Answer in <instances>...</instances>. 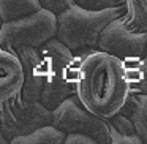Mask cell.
<instances>
[{"instance_id": "277c9868", "label": "cell", "mask_w": 147, "mask_h": 144, "mask_svg": "<svg viewBox=\"0 0 147 144\" xmlns=\"http://www.w3.org/2000/svg\"><path fill=\"white\" fill-rule=\"evenodd\" d=\"M55 33L57 14L46 8H40L29 16L2 22L0 46L10 51H16L22 46L40 48L51 38H55Z\"/></svg>"}, {"instance_id": "7c38bea8", "label": "cell", "mask_w": 147, "mask_h": 144, "mask_svg": "<svg viewBox=\"0 0 147 144\" xmlns=\"http://www.w3.org/2000/svg\"><path fill=\"white\" fill-rule=\"evenodd\" d=\"M65 141V133L54 127L52 124H46L35 128L33 131L22 136L13 138L11 144H36V143H49V144H62Z\"/></svg>"}, {"instance_id": "52a82bcc", "label": "cell", "mask_w": 147, "mask_h": 144, "mask_svg": "<svg viewBox=\"0 0 147 144\" xmlns=\"http://www.w3.org/2000/svg\"><path fill=\"white\" fill-rule=\"evenodd\" d=\"M52 112L51 124L67 133H84L92 136L96 143L109 144V124L106 119H100L89 112L76 95L65 98L60 105H57Z\"/></svg>"}, {"instance_id": "30bf717a", "label": "cell", "mask_w": 147, "mask_h": 144, "mask_svg": "<svg viewBox=\"0 0 147 144\" xmlns=\"http://www.w3.org/2000/svg\"><path fill=\"white\" fill-rule=\"evenodd\" d=\"M120 112L131 120L134 131L141 138L142 144H147V95L146 93L130 92Z\"/></svg>"}, {"instance_id": "3957f363", "label": "cell", "mask_w": 147, "mask_h": 144, "mask_svg": "<svg viewBox=\"0 0 147 144\" xmlns=\"http://www.w3.org/2000/svg\"><path fill=\"white\" fill-rule=\"evenodd\" d=\"M123 13L125 5L106 10H86L73 2L68 8L57 14L55 38L73 52L82 49H96L103 29Z\"/></svg>"}, {"instance_id": "9a60e30c", "label": "cell", "mask_w": 147, "mask_h": 144, "mask_svg": "<svg viewBox=\"0 0 147 144\" xmlns=\"http://www.w3.org/2000/svg\"><path fill=\"white\" fill-rule=\"evenodd\" d=\"M125 14L141 32H147V0H125Z\"/></svg>"}, {"instance_id": "7a4b0ae2", "label": "cell", "mask_w": 147, "mask_h": 144, "mask_svg": "<svg viewBox=\"0 0 147 144\" xmlns=\"http://www.w3.org/2000/svg\"><path fill=\"white\" fill-rule=\"evenodd\" d=\"M43 64V90L40 101L54 109L65 98L74 95L81 51H70L57 38H51L38 48Z\"/></svg>"}, {"instance_id": "e0dca14e", "label": "cell", "mask_w": 147, "mask_h": 144, "mask_svg": "<svg viewBox=\"0 0 147 144\" xmlns=\"http://www.w3.org/2000/svg\"><path fill=\"white\" fill-rule=\"evenodd\" d=\"M38 2L41 3L43 8H46V10L59 14L60 11H63L65 8L70 7L74 0H38Z\"/></svg>"}, {"instance_id": "44dd1931", "label": "cell", "mask_w": 147, "mask_h": 144, "mask_svg": "<svg viewBox=\"0 0 147 144\" xmlns=\"http://www.w3.org/2000/svg\"><path fill=\"white\" fill-rule=\"evenodd\" d=\"M146 59H147V54H146Z\"/></svg>"}, {"instance_id": "5bb4252c", "label": "cell", "mask_w": 147, "mask_h": 144, "mask_svg": "<svg viewBox=\"0 0 147 144\" xmlns=\"http://www.w3.org/2000/svg\"><path fill=\"white\" fill-rule=\"evenodd\" d=\"M125 71L130 81V92L147 95V59L144 57L131 65H125Z\"/></svg>"}, {"instance_id": "ffe728a7", "label": "cell", "mask_w": 147, "mask_h": 144, "mask_svg": "<svg viewBox=\"0 0 147 144\" xmlns=\"http://www.w3.org/2000/svg\"><path fill=\"white\" fill-rule=\"evenodd\" d=\"M0 26H2V21H0Z\"/></svg>"}, {"instance_id": "6da1fadb", "label": "cell", "mask_w": 147, "mask_h": 144, "mask_svg": "<svg viewBox=\"0 0 147 144\" xmlns=\"http://www.w3.org/2000/svg\"><path fill=\"white\" fill-rule=\"evenodd\" d=\"M74 95L100 119L120 112L130 95V81L123 62L100 49H82L78 65Z\"/></svg>"}, {"instance_id": "8fae6325", "label": "cell", "mask_w": 147, "mask_h": 144, "mask_svg": "<svg viewBox=\"0 0 147 144\" xmlns=\"http://www.w3.org/2000/svg\"><path fill=\"white\" fill-rule=\"evenodd\" d=\"M109 124V143L112 144H142L141 138L136 135L134 127L131 124V120L123 116L122 112H117L112 117L108 119Z\"/></svg>"}, {"instance_id": "8992f818", "label": "cell", "mask_w": 147, "mask_h": 144, "mask_svg": "<svg viewBox=\"0 0 147 144\" xmlns=\"http://www.w3.org/2000/svg\"><path fill=\"white\" fill-rule=\"evenodd\" d=\"M51 109L41 101H32L16 95L0 103V131L8 143L13 138L27 135L41 125L51 124Z\"/></svg>"}, {"instance_id": "9c48e42d", "label": "cell", "mask_w": 147, "mask_h": 144, "mask_svg": "<svg viewBox=\"0 0 147 144\" xmlns=\"http://www.w3.org/2000/svg\"><path fill=\"white\" fill-rule=\"evenodd\" d=\"M22 65L14 51L0 46V103L19 95L22 89Z\"/></svg>"}, {"instance_id": "2e32d148", "label": "cell", "mask_w": 147, "mask_h": 144, "mask_svg": "<svg viewBox=\"0 0 147 144\" xmlns=\"http://www.w3.org/2000/svg\"><path fill=\"white\" fill-rule=\"evenodd\" d=\"M74 3L86 10H106L125 5V0H74Z\"/></svg>"}, {"instance_id": "d6986e66", "label": "cell", "mask_w": 147, "mask_h": 144, "mask_svg": "<svg viewBox=\"0 0 147 144\" xmlns=\"http://www.w3.org/2000/svg\"><path fill=\"white\" fill-rule=\"evenodd\" d=\"M7 143H8V139L3 136V133L0 131V144H7Z\"/></svg>"}, {"instance_id": "5b68a950", "label": "cell", "mask_w": 147, "mask_h": 144, "mask_svg": "<svg viewBox=\"0 0 147 144\" xmlns=\"http://www.w3.org/2000/svg\"><path fill=\"white\" fill-rule=\"evenodd\" d=\"M96 49L112 54L123 65H131L146 57L147 32L138 30L123 13L103 29Z\"/></svg>"}, {"instance_id": "ac0fdd59", "label": "cell", "mask_w": 147, "mask_h": 144, "mask_svg": "<svg viewBox=\"0 0 147 144\" xmlns=\"http://www.w3.org/2000/svg\"><path fill=\"white\" fill-rule=\"evenodd\" d=\"M65 144H96V141L92 136L84 133H67L65 135Z\"/></svg>"}, {"instance_id": "4fadbf2b", "label": "cell", "mask_w": 147, "mask_h": 144, "mask_svg": "<svg viewBox=\"0 0 147 144\" xmlns=\"http://www.w3.org/2000/svg\"><path fill=\"white\" fill-rule=\"evenodd\" d=\"M41 7L38 0H0V21L19 19L38 11Z\"/></svg>"}, {"instance_id": "ba28073f", "label": "cell", "mask_w": 147, "mask_h": 144, "mask_svg": "<svg viewBox=\"0 0 147 144\" xmlns=\"http://www.w3.org/2000/svg\"><path fill=\"white\" fill-rule=\"evenodd\" d=\"M14 52L21 60L22 74H24L22 89H21L19 95L26 100L40 101L43 90V64L38 48L22 46V48L16 49Z\"/></svg>"}]
</instances>
